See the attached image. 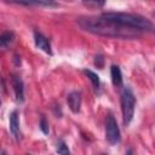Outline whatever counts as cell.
Returning <instances> with one entry per match:
<instances>
[{
	"label": "cell",
	"mask_w": 155,
	"mask_h": 155,
	"mask_svg": "<svg viewBox=\"0 0 155 155\" xmlns=\"http://www.w3.org/2000/svg\"><path fill=\"white\" fill-rule=\"evenodd\" d=\"M28 155H29V154H28Z\"/></svg>",
	"instance_id": "18"
},
{
	"label": "cell",
	"mask_w": 155,
	"mask_h": 155,
	"mask_svg": "<svg viewBox=\"0 0 155 155\" xmlns=\"http://www.w3.org/2000/svg\"><path fill=\"white\" fill-rule=\"evenodd\" d=\"M78 24L85 31L94 35L114 38V39H136L140 35V31L132 28L121 25L114 21L107 19L103 16L98 17H80Z\"/></svg>",
	"instance_id": "1"
},
{
	"label": "cell",
	"mask_w": 155,
	"mask_h": 155,
	"mask_svg": "<svg viewBox=\"0 0 155 155\" xmlns=\"http://www.w3.org/2000/svg\"><path fill=\"white\" fill-rule=\"evenodd\" d=\"M110 76H111V82L115 87L121 88L122 87V74L121 70L117 65H111L110 68Z\"/></svg>",
	"instance_id": "9"
},
{
	"label": "cell",
	"mask_w": 155,
	"mask_h": 155,
	"mask_svg": "<svg viewBox=\"0 0 155 155\" xmlns=\"http://www.w3.org/2000/svg\"><path fill=\"white\" fill-rule=\"evenodd\" d=\"M40 130H41L45 134H48V132H50L48 122H47V120H46V117H45V116H42V117H41V120H40Z\"/></svg>",
	"instance_id": "13"
},
{
	"label": "cell",
	"mask_w": 155,
	"mask_h": 155,
	"mask_svg": "<svg viewBox=\"0 0 155 155\" xmlns=\"http://www.w3.org/2000/svg\"><path fill=\"white\" fill-rule=\"evenodd\" d=\"M101 155H105V154H101Z\"/></svg>",
	"instance_id": "17"
},
{
	"label": "cell",
	"mask_w": 155,
	"mask_h": 155,
	"mask_svg": "<svg viewBox=\"0 0 155 155\" xmlns=\"http://www.w3.org/2000/svg\"><path fill=\"white\" fill-rule=\"evenodd\" d=\"M56 151L59 155H70V150L68 148V145L65 144V142L63 139H59L56 144Z\"/></svg>",
	"instance_id": "12"
},
{
	"label": "cell",
	"mask_w": 155,
	"mask_h": 155,
	"mask_svg": "<svg viewBox=\"0 0 155 155\" xmlns=\"http://www.w3.org/2000/svg\"><path fill=\"white\" fill-rule=\"evenodd\" d=\"M11 84H12V87L15 91L16 99L22 103L24 101V86H23L22 79L13 74V75H11Z\"/></svg>",
	"instance_id": "6"
},
{
	"label": "cell",
	"mask_w": 155,
	"mask_h": 155,
	"mask_svg": "<svg viewBox=\"0 0 155 155\" xmlns=\"http://www.w3.org/2000/svg\"><path fill=\"white\" fill-rule=\"evenodd\" d=\"M125 155H132V150H131V149H128V150L126 151V154H125Z\"/></svg>",
	"instance_id": "15"
},
{
	"label": "cell",
	"mask_w": 155,
	"mask_h": 155,
	"mask_svg": "<svg viewBox=\"0 0 155 155\" xmlns=\"http://www.w3.org/2000/svg\"><path fill=\"white\" fill-rule=\"evenodd\" d=\"M81 92L80 91H73L68 94V98H67V102H68V107L69 109L76 114L80 111V107H81Z\"/></svg>",
	"instance_id": "5"
},
{
	"label": "cell",
	"mask_w": 155,
	"mask_h": 155,
	"mask_svg": "<svg viewBox=\"0 0 155 155\" xmlns=\"http://www.w3.org/2000/svg\"><path fill=\"white\" fill-rule=\"evenodd\" d=\"M105 139L111 145L117 144L121 139L120 128L117 126V122H116L115 117L111 114H108L107 117H105Z\"/></svg>",
	"instance_id": "4"
},
{
	"label": "cell",
	"mask_w": 155,
	"mask_h": 155,
	"mask_svg": "<svg viewBox=\"0 0 155 155\" xmlns=\"http://www.w3.org/2000/svg\"><path fill=\"white\" fill-rule=\"evenodd\" d=\"M1 155H7V154H6V151H5V150H2V151H1Z\"/></svg>",
	"instance_id": "16"
},
{
	"label": "cell",
	"mask_w": 155,
	"mask_h": 155,
	"mask_svg": "<svg viewBox=\"0 0 155 155\" xmlns=\"http://www.w3.org/2000/svg\"><path fill=\"white\" fill-rule=\"evenodd\" d=\"M10 131L12 133V136L16 139H19L21 137V132H19V121H18V113L16 110H13L10 114Z\"/></svg>",
	"instance_id": "8"
},
{
	"label": "cell",
	"mask_w": 155,
	"mask_h": 155,
	"mask_svg": "<svg viewBox=\"0 0 155 155\" xmlns=\"http://www.w3.org/2000/svg\"><path fill=\"white\" fill-rule=\"evenodd\" d=\"M84 73H85V74H86V76H87L90 80H91L92 86L94 87V90H98V88H99V85H101L98 75H97L96 73L91 71V70H87V69H84Z\"/></svg>",
	"instance_id": "11"
},
{
	"label": "cell",
	"mask_w": 155,
	"mask_h": 155,
	"mask_svg": "<svg viewBox=\"0 0 155 155\" xmlns=\"http://www.w3.org/2000/svg\"><path fill=\"white\" fill-rule=\"evenodd\" d=\"M94 64H96L97 67H99V68L103 67V57H102L101 54H98V56L94 57Z\"/></svg>",
	"instance_id": "14"
},
{
	"label": "cell",
	"mask_w": 155,
	"mask_h": 155,
	"mask_svg": "<svg viewBox=\"0 0 155 155\" xmlns=\"http://www.w3.org/2000/svg\"><path fill=\"white\" fill-rule=\"evenodd\" d=\"M120 102H121V111H122L124 124L126 126H128L133 119L134 107H136V97L130 87H125L122 90Z\"/></svg>",
	"instance_id": "3"
},
{
	"label": "cell",
	"mask_w": 155,
	"mask_h": 155,
	"mask_svg": "<svg viewBox=\"0 0 155 155\" xmlns=\"http://www.w3.org/2000/svg\"><path fill=\"white\" fill-rule=\"evenodd\" d=\"M101 16L138 31L155 33V25L149 19H147L140 15L127 13V12H104Z\"/></svg>",
	"instance_id": "2"
},
{
	"label": "cell",
	"mask_w": 155,
	"mask_h": 155,
	"mask_svg": "<svg viewBox=\"0 0 155 155\" xmlns=\"http://www.w3.org/2000/svg\"><path fill=\"white\" fill-rule=\"evenodd\" d=\"M34 42L38 48L42 50L45 53L47 54H52V50H51V45L50 41L46 36H44L39 31H34Z\"/></svg>",
	"instance_id": "7"
},
{
	"label": "cell",
	"mask_w": 155,
	"mask_h": 155,
	"mask_svg": "<svg viewBox=\"0 0 155 155\" xmlns=\"http://www.w3.org/2000/svg\"><path fill=\"white\" fill-rule=\"evenodd\" d=\"M13 39H15V34L12 31H5V33H2L1 36H0V45H1V47L2 48H6L13 41Z\"/></svg>",
	"instance_id": "10"
}]
</instances>
